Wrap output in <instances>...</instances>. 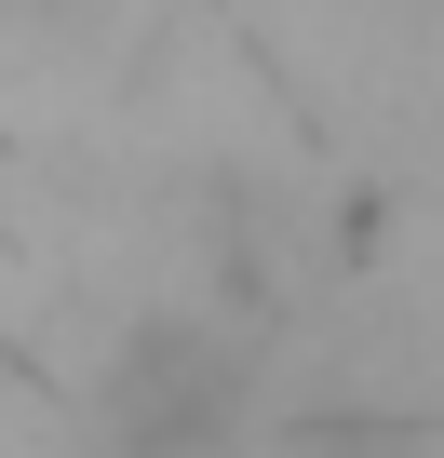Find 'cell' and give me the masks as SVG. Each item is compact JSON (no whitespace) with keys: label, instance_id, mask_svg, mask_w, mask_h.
<instances>
[{"label":"cell","instance_id":"cell-1","mask_svg":"<svg viewBox=\"0 0 444 458\" xmlns=\"http://www.w3.org/2000/svg\"><path fill=\"white\" fill-rule=\"evenodd\" d=\"M215 404H230V377H215L202 337L148 324V337L121 351V431H135V445H188V431H215Z\"/></svg>","mask_w":444,"mask_h":458}]
</instances>
